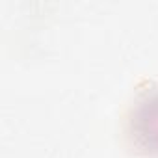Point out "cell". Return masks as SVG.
<instances>
[{"label":"cell","mask_w":158,"mask_h":158,"mask_svg":"<svg viewBox=\"0 0 158 158\" xmlns=\"http://www.w3.org/2000/svg\"><path fill=\"white\" fill-rule=\"evenodd\" d=\"M128 147L145 158H158V86L139 91L125 119Z\"/></svg>","instance_id":"cell-1"}]
</instances>
